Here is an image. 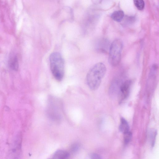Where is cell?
Returning <instances> with one entry per match:
<instances>
[{"instance_id":"8","label":"cell","mask_w":159,"mask_h":159,"mask_svg":"<svg viewBox=\"0 0 159 159\" xmlns=\"http://www.w3.org/2000/svg\"><path fill=\"white\" fill-rule=\"evenodd\" d=\"M119 129V131L123 134L129 131V124L127 121L124 118L121 117L120 119V122Z\"/></svg>"},{"instance_id":"11","label":"cell","mask_w":159,"mask_h":159,"mask_svg":"<svg viewBox=\"0 0 159 159\" xmlns=\"http://www.w3.org/2000/svg\"><path fill=\"white\" fill-rule=\"evenodd\" d=\"M157 134V131L155 129L151 130L149 133L150 143L152 147H153L154 145Z\"/></svg>"},{"instance_id":"4","label":"cell","mask_w":159,"mask_h":159,"mask_svg":"<svg viewBox=\"0 0 159 159\" xmlns=\"http://www.w3.org/2000/svg\"><path fill=\"white\" fill-rule=\"evenodd\" d=\"M131 80H127L121 82L119 87L118 98L119 102H121L128 97L132 84Z\"/></svg>"},{"instance_id":"12","label":"cell","mask_w":159,"mask_h":159,"mask_svg":"<svg viewBox=\"0 0 159 159\" xmlns=\"http://www.w3.org/2000/svg\"><path fill=\"white\" fill-rule=\"evenodd\" d=\"M134 2L138 10H142L144 8L145 4L143 0H134Z\"/></svg>"},{"instance_id":"1","label":"cell","mask_w":159,"mask_h":159,"mask_svg":"<svg viewBox=\"0 0 159 159\" xmlns=\"http://www.w3.org/2000/svg\"><path fill=\"white\" fill-rule=\"evenodd\" d=\"M106 71V68L103 63H96L89 70L86 77V83L89 87L94 90L99 87Z\"/></svg>"},{"instance_id":"2","label":"cell","mask_w":159,"mask_h":159,"mask_svg":"<svg viewBox=\"0 0 159 159\" xmlns=\"http://www.w3.org/2000/svg\"><path fill=\"white\" fill-rule=\"evenodd\" d=\"M51 70L54 78L58 81L63 79L65 73V63L61 54L58 52L52 53L49 57Z\"/></svg>"},{"instance_id":"6","label":"cell","mask_w":159,"mask_h":159,"mask_svg":"<svg viewBox=\"0 0 159 159\" xmlns=\"http://www.w3.org/2000/svg\"><path fill=\"white\" fill-rule=\"evenodd\" d=\"M21 142V134L19 133L17 135L12 150V154L15 157H17L20 153Z\"/></svg>"},{"instance_id":"15","label":"cell","mask_w":159,"mask_h":159,"mask_svg":"<svg viewBox=\"0 0 159 159\" xmlns=\"http://www.w3.org/2000/svg\"><path fill=\"white\" fill-rule=\"evenodd\" d=\"M89 157L91 159H99L102 158V157L99 155L94 153L90 154Z\"/></svg>"},{"instance_id":"14","label":"cell","mask_w":159,"mask_h":159,"mask_svg":"<svg viewBox=\"0 0 159 159\" xmlns=\"http://www.w3.org/2000/svg\"><path fill=\"white\" fill-rule=\"evenodd\" d=\"M79 148V145L77 143H75L72 145L70 148V151L72 152H77Z\"/></svg>"},{"instance_id":"3","label":"cell","mask_w":159,"mask_h":159,"mask_svg":"<svg viewBox=\"0 0 159 159\" xmlns=\"http://www.w3.org/2000/svg\"><path fill=\"white\" fill-rule=\"evenodd\" d=\"M123 46V41L120 39L114 40L111 44L109 50L108 62L111 66H115L119 63Z\"/></svg>"},{"instance_id":"10","label":"cell","mask_w":159,"mask_h":159,"mask_svg":"<svg viewBox=\"0 0 159 159\" xmlns=\"http://www.w3.org/2000/svg\"><path fill=\"white\" fill-rule=\"evenodd\" d=\"M124 16V12L122 10L116 11L111 15V17L112 19L118 22H120L123 19Z\"/></svg>"},{"instance_id":"13","label":"cell","mask_w":159,"mask_h":159,"mask_svg":"<svg viewBox=\"0 0 159 159\" xmlns=\"http://www.w3.org/2000/svg\"><path fill=\"white\" fill-rule=\"evenodd\" d=\"M124 134V143L127 144L130 141L132 137V133L130 131L127 132Z\"/></svg>"},{"instance_id":"5","label":"cell","mask_w":159,"mask_h":159,"mask_svg":"<svg viewBox=\"0 0 159 159\" xmlns=\"http://www.w3.org/2000/svg\"><path fill=\"white\" fill-rule=\"evenodd\" d=\"M110 45L108 39L105 38H101L96 42L95 49L98 52L106 53L109 50Z\"/></svg>"},{"instance_id":"9","label":"cell","mask_w":159,"mask_h":159,"mask_svg":"<svg viewBox=\"0 0 159 159\" xmlns=\"http://www.w3.org/2000/svg\"><path fill=\"white\" fill-rule=\"evenodd\" d=\"M70 156L69 153L65 151L59 150L57 151L54 154L53 158L57 159L68 158Z\"/></svg>"},{"instance_id":"7","label":"cell","mask_w":159,"mask_h":159,"mask_svg":"<svg viewBox=\"0 0 159 159\" xmlns=\"http://www.w3.org/2000/svg\"><path fill=\"white\" fill-rule=\"evenodd\" d=\"M9 64L10 68L14 71H17L19 68V64L17 56L15 55L11 54L9 60Z\"/></svg>"}]
</instances>
